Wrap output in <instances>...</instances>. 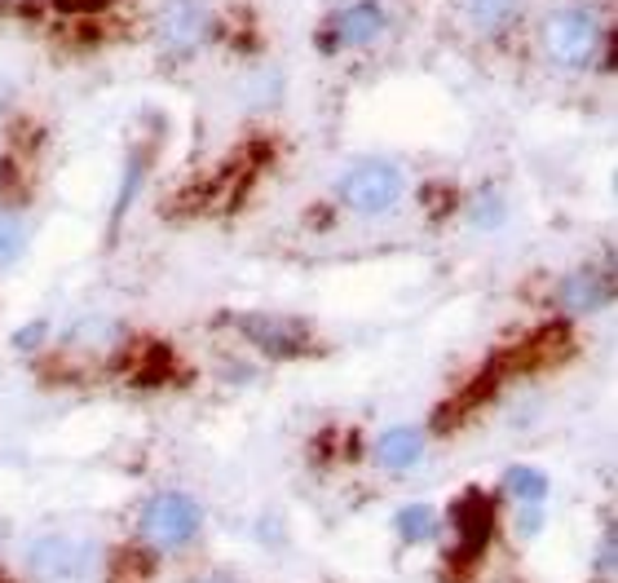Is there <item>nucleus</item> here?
<instances>
[{
    "mask_svg": "<svg viewBox=\"0 0 618 583\" xmlns=\"http://www.w3.org/2000/svg\"><path fill=\"white\" fill-rule=\"evenodd\" d=\"M203 583H234V579H203Z\"/></svg>",
    "mask_w": 618,
    "mask_h": 583,
    "instance_id": "obj_19",
    "label": "nucleus"
},
{
    "mask_svg": "<svg viewBox=\"0 0 618 583\" xmlns=\"http://www.w3.org/2000/svg\"><path fill=\"white\" fill-rule=\"evenodd\" d=\"M137 530H141V543H150L154 552H181L199 539L203 508L185 490H159L154 499H146Z\"/></svg>",
    "mask_w": 618,
    "mask_h": 583,
    "instance_id": "obj_6",
    "label": "nucleus"
},
{
    "mask_svg": "<svg viewBox=\"0 0 618 583\" xmlns=\"http://www.w3.org/2000/svg\"><path fill=\"white\" fill-rule=\"evenodd\" d=\"M521 13H525V0H464V22L486 44L512 40L521 26Z\"/></svg>",
    "mask_w": 618,
    "mask_h": 583,
    "instance_id": "obj_10",
    "label": "nucleus"
},
{
    "mask_svg": "<svg viewBox=\"0 0 618 583\" xmlns=\"http://www.w3.org/2000/svg\"><path fill=\"white\" fill-rule=\"evenodd\" d=\"M437 508L433 504H406L397 517H393V526H397V534L406 539V543H419V539H433L437 534Z\"/></svg>",
    "mask_w": 618,
    "mask_h": 583,
    "instance_id": "obj_15",
    "label": "nucleus"
},
{
    "mask_svg": "<svg viewBox=\"0 0 618 583\" xmlns=\"http://www.w3.org/2000/svg\"><path fill=\"white\" fill-rule=\"evenodd\" d=\"M4 4H31V0H0V9H4Z\"/></svg>",
    "mask_w": 618,
    "mask_h": 583,
    "instance_id": "obj_18",
    "label": "nucleus"
},
{
    "mask_svg": "<svg viewBox=\"0 0 618 583\" xmlns=\"http://www.w3.org/2000/svg\"><path fill=\"white\" fill-rule=\"evenodd\" d=\"M464 216H468L472 230H499L503 216H508V203H503V194H499L494 186H481V190H472V199L464 203Z\"/></svg>",
    "mask_w": 618,
    "mask_h": 583,
    "instance_id": "obj_14",
    "label": "nucleus"
},
{
    "mask_svg": "<svg viewBox=\"0 0 618 583\" xmlns=\"http://www.w3.org/2000/svg\"><path fill=\"white\" fill-rule=\"evenodd\" d=\"M26 247V212L22 199L0 186V269H9Z\"/></svg>",
    "mask_w": 618,
    "mask_h": 583,
    "instance_id": "obj_12",
    "label": "nucleus"
},
{
    "mask_svg": "<svg viewBox=\"0 0 618 583\" xmlns=\"http://www.w3.org/2000/svg\"><path fill=\"white\" fill-rule=\"evenodd\" d=\"M596 565H600V574H605V579L614 574V526H609V530H605V539H600V561H596Z\"/></svg>",
    "mask_w": 618,
    "mask_h": 583,
    "instance_id": "obj_17",
    "label": "nucleus"
},
{
    "mask_svg": "<svg viewBox=\"0 0 618 583\" xmlns=\"http://www.w3.org/2000/svg\"><path fill=\"white\" fill-rule=\"evenodd\" d=\"M225 327L238 331L243 344H252L260 358H274V362H300L318 349V336L305 318H291V314H269V309H234V314H221Z\"/></svg>",
    "mask_w": 618,
    "mask_h": 583,
    "instance_id": "obj_5",
    "label": "nucleus"
},
{
    "mask_svg": "<svg viewBox=\"0 0 618 583\" xmlns=\"http://www.w3.org/2000/svg\"><path fill=\"white\" fill-rule=\"evenodd\" d=\"M539 49L556 71L569 75H614V22L592 0H569L543 13Z\"/></svg>",
    "mask_w": 618,
    "mask_h": 583,
    "instance_id": "obj_1",
    "label": "nucleus"
},
{
    "mask_svg": "<svg viewBox=\"0 0 618 583\" xmlns=\"http://www.w3.org/2000/svg\"><path fill=\"white\" fill-rule=\"evenodd\" d=\"M44 336H49V327H44V322H31V327H22V331L13 336V349H26V353H35V349L44 344Z\"/></svg>",
    "mask_w": 618,
    "mask_h": 583,
    "instance_id": "obj_16",
    "label": "nucleus"
},
{
    "mask_svg": "<svg viewBox=\"0 0 618 583\" xmlns=\"http://www.w3.org/2000/svg\"><path fill=\"white\" fill-rule=\"evenodd\" d=\"M393 31V9L388 0H340L331 4L318 26H313V49L322 57H344V53H366Z\"/></svg>",
    "mask_w": 618,
    "mask_h": 583,
    "instance_id": "obj_3",
    "label": "nucleus"
},
{
    "mask_svg": "<svg viewBox=\"0 0 618 583\" xmlns=\"http://www.w3.org/2000/svg\"><path fill=\"white\" fill-rule=\"evenodd\" d=\"M547 490H552V481H547V473L534 468V464H512V468L503 473V495H508L516 508H543V504H547Z\"/></svg>",
    "mask_w": 618,
    "mask_h": 583,
    "instance_id": "obj_13",
    "label": "nucleus"
},
{
    "mask_svg": "<svg viewBox=\"0 0 618 583\" xmlns=\"http://www.w3.org/2000/svg\"><path fill=\"white\" fill-rule=\"evenodd\" d=\"M446 521H450V543H455V570L468 574V565L490 548V534H494V499L486 490L468 486L446 508Z\"/></svg>",
    "mask_w": 618,
    "mask_h": 583,
    "instance_id": "obj_7",
    "label": "nucleus"
},
{
    "mask_svg": "<svg viewBox=\"0 0 618 583\" xmlns=\"http://www.w3.org/2000/svg\"><path fill=\"white\" fill-rule=\"evenodd\" d=\"M419 455H424V433L411 428V424H393V428H384V433L375 437V464H380V468L406 473V468L419 464Z\"/></svg>",
    "mask_w": 618,
    "mask_h": 583,
    "instance_id": "obj_11",
    "label": "nucleus"
},
{
    "mask_svg": "<svg viewBox=\"0 0 618 583\" xmlns=\"http://www.w3.org/2000/svg\"><path fill=\"white\" fill-rule=\"evenodd\" d=\"M26 561H31V570L40 574V579H75L84 565H88V543L84 539H71V534H44V539H35L31 543V552H26Z\"/></svg>",
    "mask_w": 618,
    "mask_h": 583,
    "instance_id": "obj_9",
    "label": "nucleus"
},
{
    "mask_svg": "<svg viewBox=\"0 0 618 583\" xmlns=\"http://www.w3.org/2000/svg\"><path fill=\"white\" fill-rule=\"evenodd\" d=\"M556 300H561V309L574 314V318L600 314V309L614 300V269H609V261L569 269V274L556 283Z\"/></svg>",
    "mask_w": 618,
    "mask_h": 583,
    "instance_id": "obj_8",
    "label": "nucleus"
},
{
    "mask_svg": "<svg viewBox=\"0 0 618 583\" xmlns=\"http://www.w3.org/2000/svg\"><path fill=\"white\" fill-rule=\"evenodd\" d=\"M406 186H411V177L397 159L362 155L335 177V199H340V208H349L358 216H384L406 199Z\"/></svg>",
    "mask_w": 618,
    "mask_h": 583,
    "instance_id": "obj_4",
    "label": "nucleus"
},
{
    "mask_svg": "<svg viewBox=\"0 0 618 583\" xmlns=\"http://www.w3.org/2000/svg\"><path fill=\"white\" fill-rule=\"evenodd\" d=\"M221 35H225V22L207 0H159L150 9V40L168 66L194 62Z\"/></svg>",
    "mask_w": 618,
    "mask_h": 583,
    "instance_id": "obj_2",
    "label": "nucleus"
}]
</instances>
